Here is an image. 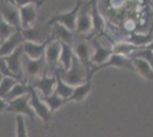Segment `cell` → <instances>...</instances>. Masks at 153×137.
I'll list each match as a JSON object with an SVG mask.
<instances>
[{
    "label": "cell",
    "mask_w": 153,
    "mask_h": 137,
    "mask_svg": "<svg viewBox=\"0 0 153 137\" xmlns=\"http://www.w3.org/2000/svg\"><path fill=\"white\" fill-rule=\"evenodd\" d=\"M59 72L64 81H66L69 85L74 86V87L86 82L87 80H91L89 79V70L83 65V63L76 55H74V59H73L70 69L66 71L59 69Z\"/></svg>",
    "instance_id": "1"
},
{
    "label": "cell",
    "mask_w": 153,
    "mask_h": 137,
    "mask_svg": "<svg viewBox=\"0 0 153 137\" xmlns=\"http://www.w3.org/2000/svg\"><path fill=\"white\" fill-rule=\"evenodd\" d=\"M106 67H118V69H127L130 71H134V65H133V59L129 56H125L121 54H117L113 53L110 59L104 62L102 65H97V66H91L89 72V79H91L93 74L96 72L101 71L103 69H106Z\"/></svg>",
    "instance_id": "2"
},
{
    "label": "cell",
    "mask_w": 153,
    "mask_h": 137,
    "mask_svg": "<svg viewBox=\"0 0 153 137\" xmlns=\"http://www.w3.org/2000/svg\"><path fill=\"white\" fill-rule=\"evenodd\" d=\"M72 47H73L74 55L82 62L83 65L86 66L90 72V69H91L90 57H91L93 52H94V47H93L91 41L86 36H82V38H79L78 40L74 39Z\"/></svg>",
    "instance_id": "3"
},
{
    "label": "cell",
    "mask_w": 153,
    "mask_h": 137,
    "mask_svg": "<svg viewBox=\"0 0 153 137\" xmlns=\"http://www.w3.org/2000/svg\"><path fill=\"white\" fill-rule=\"evenodd\" d=\"M6 112L13 113V114H24L30 119H34L37 116L30 104V91L29 94H25L23 96H19V97L9 101Z\"/></svg>",
    "instance_id": "4"
},
{
    "label": "cell",
    "mask_w": 153,
    "mask_h": 137,
    "mask_svg": "<svg viewBox=\"0 0 153 137\" xmlns=\"http://www.w3.org/2000/svg\"><path fill=\"white\" fill-rule=\"evenodd\" d=\"M91 2L93 0H90L89 2H83L79 10L78 20H76V34L88 37L93 31V20H91V13H90Z\"/></svg>",
    "instance_id": "5"
},
{
    "label": "cell",
    "mask_w": 153,
    "mask_h": 137,
    "mask_svg": "<svg viewBox=\"0 0 153 137\" xmlns=\"http://www.w3.org/2000/svg\"><path fill=\"white\" fill-rule=\"evenodd\" d=\"M29 86H30V104H31L33 111L37 117L44 120L45 122H48L51 119V114H53L49 106L46 104V102L41 98L38 90L32 85Z\"/></svg>",
    "instance_id": "6"
},
{
    "label": "cell",
    "mask_w": 153,
    "mask_h": 137,
    "mask_svg": "<svg viewBox=\"0 0 153 137\" xmlns=\"http://www.w3.org/2000/svg\"><path fill=\"white\" fill-rule=\"evenodd\" d=\"M46 66H47V63L45 61V57L33 59L27 57L25 54H23V76L34 80L41 77L42 74H45Z\"/></svg>",
    "instance_id": "7"
},
{
    "label": "cell",
    "mask_w": 153,
    "mask_h": 137,
    "mask_svg": "<svg viewBox=\"0 0 153 137\" xmlns=\"http://www.w3.org/2000/svg\"><path fill=\"white\" fill-rule=\"evenodd\" d=\"M21 31L23 33V37H24L25 40L44 42V41H46V40H48L51 38V24L47 21L42 25L34 24V25L29 27V29H21Z\"/></svg>",
    "instance_id": "8"
},
{
    "label": "cell",
    "mask_w": 153,
    "mask_h": 137,
    "mask_svg": "<svg viewBox=\"0 0 153 137\" xmlns=\"http://www.w3.org/2000/svg\"><path fill=\"white\" fill-rule=\"evenodd\" d=\"M82 1L80 0H76L74 7L71 9L70 12H66V13L57 14V15H54L51 16V19L48 22L49 23H54V22H58L61 24H63L64 26H66L68 29H70L71 31L76 32V20H78V14L79 10L82 6Z\"/></svg>",
    "instance_id": "9"
},
{
    "label": "cell",
    "mask_w": 153,
    "mask_h": 137,
    "mask_svg": "<svg viewBox=\"0 0 153 137\" xmlns=\"http://www.w3.org/2000/svg\"><path fill=\"white\" fill-rule=\"evenodd\" d=\"M0 16L10 23L12 25L21 30V14L19 7L13 4L10 0H4L0 4Z\"/></svg>",
    "instance_id": "10"
},
{
    "label": "cell",
    "mask_w": 153,
    "mask_h": 137,
    "mask_svg": "<svg viewBox=\"0 0 153 137\" xmlns=\"http://www.w3.org/2000/svg\"><path fill=\"white\" fill-rule=\"evenodd\" d=\"M90 41H91L93 47H94V52H93V55L90 57V65H102L103 63L106 62L110 59V56L113 54V49H112V47L106 48L105 46H103L97 38H94Z\"/></svg>",
    "instance_id": "11"
},
{
    "label": "cell",
    "mask_w": 153,
    "mask_h": 137,
    "mask_svg": "<svg viewBox=\"0 0 153 137\" xmlns=\"http://www.w3.org/2000/svg\"><path fill=\"white\" fill-rule=\"evenodd\" d=\"M23 46H19L9 55L2 56L6 59L9 69L19 80L23 78Z\"/></svg>",
    "instance_id": "12"
},
{
    "label": "cell",
    "mask_w": 153,
    "mask_h": 137,
    "mask_svg": "<svg viewBox=\"0 0 153 137\" xmlns=\"http://www.w3.org/2000/svg\"><path fill=\"white\" fill-rule=\"evenodd\" d=\"M56 76H47V73L42 74L41 77L34 79L31 85L38 90V93L42 96L51 95L55 91L56 87Z\"/></svg>",
    "instance_id": "13"
},
{
    "label": "cell",
    "mask_w": 153,
    "mask_h": 137,
    "mask_svg": "<svg viewBox=\"0 0 153 137\" xmlns=\"http://www.w3.org/2000/svg\"><path fill=\"white\" fill-rule=\"evenodd\" d=\"M61 50H62V41L54 40L51 38L49 41L47 42V46L45 48V55H44L47 65L51 67H57Z\"/></svg>",
    "instance_id": "14"
},
{
    "label": "cell",
    "mask_w": 153,
    "mask_h": 137,
    "mask_svg": "<svg viewBox=\"0 0 153 137\" xmlns=\"http://www.w3.org/2000/svg\"><path fill=\"white\" fill-rule=\"evenodd\" d=\"M51 38L54 40H59L62 42L73 45L74 39H76V32L71 31L70 29H68L66 26H64L63 24H61L58 22H54V23H51Z\"/></svg>",
    "instance_id": "15"
},
{
    "label": "cell",
    "mask_w": 153,
    "mask_h": 137,
    "mask_svg": "<svg viewBox=\"0 0 153 137\" xmlns=\"http://www.w3.org/2000/svg\"><path fill=\"white\" fill-rule=\"evenodd\" d=\"M25 41L23 33L21 30H17L16 32H14L10 37H8L6 40H4L0 45V56H7L10 53H13L17 47L23 45V42Z\"/></svg>",
    "instance_id": "16"
},
{
    "label": "cell",
    "mask_w": 153,
    "mask_h": 137,
    "mask_svg": "<svg viewBox=\"0 0 153 137\" xmlns=\"http://www.w3.org/2000/svg\"><path fill=\"white\" fill-rule=\"evenodd\" d=\"M90 13H91V20H93V31L87 37L88 39L102 34L105 30V20H104V17L102 16V14L98 9L97 0H93L91 7H90Z\"/></svg>",
    "instance_id": "17"
},
{
    "label": "cell",
    "mask_w": 153,
    "mask_h": 137,
    "mask_svg": "<svg viewBox=\"0 0 153 137\" xmlns=\"http://www.w3.org/2000/svg\"><path fill=\"white\" fill-rule=\"evenodd\" d=\"M39 6L32 4L27 6L19 7L21 14V29H29L36 24L37 16H38Z\"/></svg>",
    "instance_id": "18"
},
{
    "label": "cell",
    "mask_w": 153,
    "mask_h": 137,
    "mask_svg": "<svg viewBox=\"0 0 153 137\" xmlns=\"http://www.w3.org/2000/svg\"><path fill=\"white\" fill-rule=\"evenodd\" d=\"M51 39V38H49ZM49 39L44 41V42H37V41H31V40H25L23 42V53L27 57L33 59H42L45 55V48L47 46V42Z\"/></svg>",
    "instance_id": "19"
},
{
    "label": "cell",
    "mask_w": 153,
    "mask_h": 137,
    "mask_svg": "<svg viewBox=\"0 0 153 137\" xmlns=\"http://www.w3.org/2000/svg\"><path fill=\"white\" fill-rule=\"evenodd\" d=\"M134 71L137 72L143 79L147 81H153V66L145 59L140 57H131Z\"/></svg>",
    "instance_id": "20"
},
{
    "label": "cell",
    "mask_w": 153,
    "mask_h": 137,
    "mask_svg": "<svg viewBox=\"0 0 153 137\" xmlns=\"http://www.w3.org/2000/svg\"><path fill=\"white\" fill-rule=\"evenodd\" d=\"M74 59V52H73V47L70 44L62 42V50L58 59V65L61 66V70L66 71L69 70L72 65V62Z\"/></svg>",
    "instance_id": "21"
},
{
    "label": "cell",
    "mask_w": 153,
    "mask_h": 137,
    "mask_svg": "<svg viewBox=\"0 0 153 137\" xmlns=\"http://www.w3.org/2000/svg\"><path fill=\"white\" fill-rule=\"evenodd\" d=\"M55 76H56V87H55V91L58 96L65 98L68 101V98L72 95V93L74 90V86L69 85L66 81H64L62 76H61V72H59V69H57L55 71Z\"/></svg>",
    "instance_id": "22"
},
{
    "label": "cell",
    "mask_w": 153,
    "mask_h": 137,
    "mask_svg": "<svg viewBox=\"0 0 153 137\" xmlns=\"http://www.w3.org/2000/svg\"><path fill=\"white\" fill-rule=\"evenodd\" d=\"M90 90H91V81L90 80H87L86 82H83L81 85L76 86L72 95L68 98V103L69 102H76V103L81 102L89 95Z\"/></svg>",
    "instance_id": "23"
},
{
    "label": "cell",
    "mask_w": 153,
    "mask_h": 137,
    "mask_svg": "<svg viewBox=\"0 0 153 137\" xmlns=\"http://www.w3.org/2000/svg\"><path fill=\"white\" fill-rule=\"evenodd\" d=\"M153 40V26L151 31L147 33H138V32H131L129 34L126 41L133 44L136 47H145Z\"/></svg>",
    "instance_id": "24"
},
{
    "label": "cell",
    "mask_w": 153,
    "mask_h": 137,
    "mask_svg": "<svg viewBox=\"0 0 153 137\" xmlns=\"http://www.w3.org/2000/svg\"><path fill=\"white\" fill-rule=\"evenodd\" d=\"M29 91H30V86L26 85L25 82H22L21 80H19L4 98L6 99L7 102H9L14 98H17L19 96L25 95V94H29Z\"/></svg>",
    "instance_id": "25"
},
{
    "label": "cell",
    "mask_w": 153,
    "mask_h": 137,
    "mask_svg": "<svg viewBox=\"0 0 153 137\" xmlns=\"http://www.w3.org/2000/svg\"><path fill=\"white\" fill-rule=\"evenodd\" d=\"M40 96L46 102V104L49 106L51 113L56 112L58 109H61L63 105H65L68 103V101L65 98L58 96L56 93H53L51 95H48V96H42V95H40Z\"/></svg>",
    "instance_id": "26"
},
{
    "label": "cell",
    "mask_w": 153,
    "mask_h": 137,
    "mask_svg": "<svg viewBox=\"0 0 153 137\" xmlns=\"http://www.w3.org/2000/svg\"><path fill=\"white\" fill-rule=\"evenodd\" d=\"M140 48V47H136L133 44L128 42V41H120V42H117L112 46V49H113V53H117V54H121V55H125V56H131L133 53Z\"/></svg>",
    "instance_id": "27"
},
{
    "label": "cell",
    "mask_w": 153,
    "mask_h": 137,
    "mask_svg": "<svg viewBox=\"0 0 153 137\" xmlns=\"http://www.w3.org/2000/svg\"><path fill=\"white\" fill-rule=\"evenodd\" d=\"M17 30H19L17 27L12 25L10 23H8L7 21H5L0 16V39H1V41L6 40L8 37H10Z\"/></svg>",
    "instance_id": "28"
},
{
    "label": "cell",
    "mask_w": 153,
    "mask_h": 137,
    "mask_svg": "<svg viewBox=\"0 0 153 137\" xmlns=\"http://www.w3.org/2000/svg\"><path fill=\"white\" fill-rule=\"evenodd\" d=\"M130 57H140V59H145L153 66V50L150 49V48H147V47H140V48H137L133 53V55Z\"/></svg>",
    "instance_id": "29"
},
{
    "label": "cell",
    "mask_w": 153,
    "mask_h": 137,
    "mask_svg": "<svg viewBox=\"0 0 153 137\" xmlns=\"http://www.w3.org/2000/svg\"><path fill=\"white\" fill-rule=\"evenodd\" d=\"M17 81L19 79L13 78V77H4L0 84V97H5Z\"/></svg>",
    "instance_id": "30"
},
{
    "label": "cell",
    "mask_w": 153,
    "mask_h": 137,
    "mask_svg": "<svg viewBox=\"0 0 153 137\" xmlns=\"http://www.w3.org/2000/svg\"><path fill=\"white\" fill-rule=\"evenodd\" d=\"M15 120H16V137H27V129H26L25 120H24V114H15Z\"/></svg>",
    "instance_id": "31"
},
{
    "label": "cell",
    "mask_w": 153,
    "mask_h": 137,
    "mask_svg": "<svg viewBox=\"0 0 153 137\" xmlns=\"http://www.w3.org/2000/svg\"><path fill=\"white\" fill-rule=\"evenodd\" d=\"M0 73H1L4 77H13V78L19 79L15 74H14L13 72H12V70L9 69V66H8V64H7V62H6V59H4L2 56H0Z\"/></svg>",
    "instance_id": "32"
},
{
    "label": "cell",
    "mask_w": 153,
    "mask_h": 137,
    "mask_svg": "<svg viewBox=\"0 0 153 137\" xmlns=\"http://www.w3.org/2000/svg\"><path fill=\"white\" fill-rule=\"evenodd\" d=\"M13 4H15L17 7H23V6H27V5H37V6L41 7L44 5L46 0H10Z\"/></svg>",
    "instance_id": "33"
},
{
    "label": "cell",
    "mask_w": 153,
    "mask_h": 137,
    "mask_svg": "<svg viewBox=\"0 0 153 137\" xmlns=\"http://www.w3.org/2000/svg\"><path fill=\"white\" fill-rule=\"evenodd\" d=\"M8 107V102L4 97H0V113L7 111Z\"/></svg>",
    "instance_id": "34"
},
{
    "label": "cell",
    "mask_w": 153,
    "mask_h": 137,
    "mask_svg": "<svg viewBox=\"0 0 153 137\" xmlns=\"http://www.w3.org/2000/svg\"><path fill=\"white\" fill-rule=\"evenodd\" d=\"M145 47H147V48H150V49H152V50H153V40L147 46H145Z\"/></svg>",
    "instance_id": "35"
},
{
    "label": "cell",
    "mask_w": 153,
    "mask_h": 137,
    "mask_svg": "<svg viewBox=\"0 0 153 137\" xmlns=\"http://www.w3.org/2000/svg\"><path fill=\"white\" fill-rule=\"evenodd\" d=\"M2 79H4V76L0 73V84H1V81H2Z\"/></svg>",
    "instance_id": "36"
},
{
    "label": "cell",
    "mask_w": 153,
    "mask_h": 137,
    "mask_svg": "<svg viewBox=\"0 0 153 137\" xmlns=\"http://www.w3.org/2000/svg\"><path fill=\"white\" fill-rule=\"evenodd\" d=\"M1 42H2V41H1V39H0V45H1Z\"/></svg>",
    "instance_id": "37"
},
{
    "label": "cell",
    "mask_w": 153,
    "mask_h": 137,
    "mask_svg": "<svg viewBox=\"0 0 153 137\" xmlns=\"http://www.w3.org/2000/svg\"><path fill=\"white\" fill-rule=\"evenodd\" d=\"M152 1H153V0H152Z\"/></svg>",
    "instance_id": "38"
}]
</instances>
